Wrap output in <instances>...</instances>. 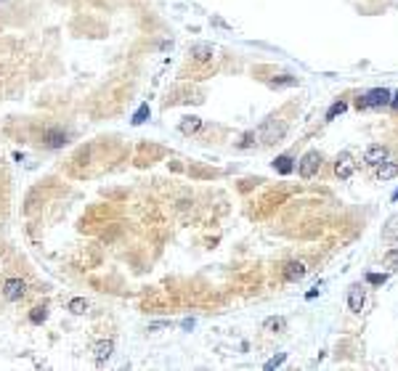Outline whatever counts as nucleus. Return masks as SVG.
Segmentation results:
<instances>
[{"label": "nucleus", "mask_w": 398, "mask_h": 371, "mask_svg": "<svg viewBox=\"0 0 398 371\" xmlns=\"http://www.w3.org/2000/svg\"><path fill=\"white\" fill-rule=\"evenodd\" d=\"M306 276V265H303L300 260H292L284 265V278L287 281H300V278Z\"/></svg>", "instance_id": "nucleus-10"}, {"label": "nucleus", "mask_w": 398, "mask_h": 371, "mask_svg": "<svg viewBox=\"0 0 398 371\" xmlns=\"http://www.w3.org/2000/svg\"><path fill=\"white\" fill-rule=\"evenodd\" d=\"M67 308L72 310L75 316H83V313L88 310V300H85V297H72V300H69V305H67Z\"/></svg>", "instance_id": "nucleus-16"}, {"label": "nucleus", "mask_w": 398, "mask_h": 371, "mask_svg": "<svg viewBox=\"0 0 398 371\" xmlns=\"http://www.w3.org/2000/svg\"><path fill=\"white\" fill-rule=\"evenodd\" d=\"M0 292H3V297L8 300V303H19L21 297L27 294V281L21 276H14V278H6L3 286H0Z\"/></svg>", "instance_id": "nucleus-2"}, {"label": "nucleus", "mask_w": 398, "mask_h": 371, "mask_svg": "<svg viewBox=\"0 0 398 371\" xmlns=\"http://www.w3.org/2000/svg\"><path fill=\"white\" fill-rule=\"evenodd\" d=\"M199 127H202V120H199V117H186L181 122V133L183 135H191V133H199Z\"/></svg>", "instance_id": "nucleus-13"}, {"label": "nucleus", "mask_w": 398, "mask_h": 371, "mask_svg": "<svg viewBox=\"0 0 398 371\" xmlns=\"http://www.w3.org/2000/svg\"><path fill=\"white\" fill-rule=\"evenodd\" d=\"M382 159H388V149H385V146H377V143H374V146H369L367 152H364V162H367V165H374V167H377Z\"/></svg>", "instance_id": "nucleus-9"}, {"label": "nucleus", "mask_w": 398, "mask_h": 371, "mask_svg": "<svg viewBox=\"0 0 398 371\" xmlns=\"http://www.w3.org/2000/svg\"><path fill=\"white\" fill-rule=\"evenodd\" d=\"M112 353H114V340H98L96 345H93V361H96V366L98 368L107 366Z\"/></svg>", "instance_id": "nucleus-5"}, {"label": "nucleus", "mask_w": 398, "mask_h": 371, "mask_svg": "<svg viewBox=\"0 0 398 371\" xmlns=\"http://www.w3.org/2000/svg\"><path fill=\"white\" fill-rule=\"evenodd\" d=\"M69 143V133L64 127H48V130L43 133V146L45 149H64Z\"/></svg>", "instance_id": "nucleus-3"}, {"label": "nucleus", "mask_w": 398, "mask_h": 371, "mask_svg": "<svg viewBox=\"0 0 398 371\" xmlns=\"http://www.w3.org/2000/svg\"><path fill=\"white\" fill-rule=\"evenodd\" d=\"M390 106H393V109H398V90H395V96L390 98Z\"/></svg>", "instance_id": "nucleus-24"}, {"label": "nucleus", "mask_w": 398, "mask_h": 371, "mask_svg": "<svg viewBox=\"0 0 398 371\" xmlns=\"http://www.w3.org/2000/svg\"><path fill=\"white\" fill-rule=\"evenodd\" d=\"M284 361H287V353H279V355H276V358H271V361H268L263 368H266V371H274V368H279V366H282Z\"/></svg>", "instance_id": "nucleus-21"}, {"label": "nucleus", "mask_w": 398, "mask_h": 371, "mask_svg": "<svg viewBox=\"0 0 398 371\" xmlns=\"http://www.w3.org/2000/svg\"><path fill=\"white\" fill-rule=\"evenodd\" d=\"M393 202H398V189L393 191Z\"/></svg>", "instance_id": "nucleus-25"}, {"label": "nucleus", "mask_w": 398, "mask_h": 371, "mask_svg": "<svg viewBox=\"0 0 398 371\" xmlns=\"http://www.w3.org/2000/svg\"><path fill=\"white\" fill-rule=\"evenodd\" d=\"M385 281H388V273H367V284H372V286H380Z\"/></svg>", "instance_id": "nucleus-19"}, {"label": "nucleus", "mask_w": 398, "mask_h": 371, "mask_svg": "<svg viewBox=\"0 0 398 371\" xmlns=\"http://www.w3.org/2000/svg\"><path fill=\"white\" fill-rule=\"evenodd\" d=\"M319 292H321V289H319V286H313L311 292L306 294V300H316V297H319Z\"/></svg>", "instance_id": "nucleus-23"}, {"label": "nucleus", "mask_w": 398, "mask_h": 371, "mask_svg": "<svg viewBox=\"0 0 398 371\" xmlns=\"http://www.w3.org/2000/svg\"><path fill=\"white\" fill-rule=\"evenodd\" d=\"M146 114H149V103H141V109H138L136 117H133V125H141L146 120Z\"/></svg>", "instance_id": "nucleus-22"}, {"label": "nucleus", "mask_w": 398, "mask_h": 371, "mask_svg": "<svg viewBox=\"0 0 398 371\" xmlns=\"http://www.w3.org/2000/svg\"><path fill=\"white\" fill-rule=\"evenodd\" d=\"M390 103V90L388 88H372L367 96L358 98V109H380Z\"/></svg>", "instance_id": "nucleus-1"}, {"label": "nucleus", "mask_w": 398, "mask_h": 371, "mask_svg": "<svg viewBox=\"0 0 398 371\" xmlns=\"http://www.w3.org/2000/svg\"><path fill=\"white\" fill-rule=\"evenodd\" d=\"M395 175H398V165H395V162L382 159L380 165H377V178H380V180H390V178H395Z\"/></svg>", "instance_id": "nucleus-11"}, {"label": "nucleus", "mask_w": 398, "mask_h": 371, "mask_svg": "<svg viewBox=\"0 0 398 371\" xmlns=\"http://www.w3.org/2000/svg\"><path fill=\"white\" fill-rule=\"evenodd\" d=\"M382 263H385V268H395V265H398V249H390V252H385Z\"/></svg>", "instance_id": "nucleus-20"}, {"label": "nucleus", "mask_w": 398, "mask_h": 371, "mask_svg": "<svg viewBox=\"0 0 398 371\" xmlns=\"http://www.w3.org/2000/svg\"><path fill=\"white\" fill-rule=\"evenodd\" d=\"M319 167H321V154H319V152H308L306 157L297 162L300 178H313L316 172H319Z\"/></svg>", "instance_id": "nucleus-4"}, {"label": "nucleus", "mask_w": 398, "mask_h": 371, "mask_svg": "<svg viewBox=\"0 0 398 371\" xmlns=\"http://www.w3.org/2000/svg\"><path fill=\"white\" fill-rule=\"evenodd\" d=\"M189 56L194 61H210V59H213V45H210V43H194L189 48Z\"/></svg>", "instance_id": "nucleus-8"}, {"label": "nucleus", "mask_w": 398, "mask_h": 371, "mask_svg": "<svg viewBox=\"0 0 398 371\" xmlns=\"http://www.w3.org/2000/svg\"><path fill=\"white\" fill-rule=\"evenodd\" d=\"M353 170H356V162L350 159L348 154L337 157V162H335V175L340 178V180H348L350 175H353Z\"/></svg>", "instance_id": "nucleus-7"}, {"label": "nucleus", "mask_w": 398, "mask_h": 371, "mask_svg": "<svg viewBox=\"0 0 398 371\" xmlns=\"http://www.w3.org/2000/svg\"><path fill=\"white\" fill-rule=\"evenodd\" d=\"M274 167L282 172V175H289L292 170H295V165H292V157H287V154H282V157H276V162H274Z\"/></svg>", "instance_id": "nucleus-15"}, {"label": "nucleus", "mask_w": 398, "mask_h": 371, "mask_svg": "<svg viewBox=\"0 0 398 371\" xmlns=\"http://www.w3.org/2000/svg\"><path fill=\"white\" fill-rule=\"evenodd\" d=\"M364 300H367V292H364V286H361V284H353V286L348 289V308L353 310V313H361Z\"/></svg>", "instance_id": "nucleus-6"}, {"label": "nucleus", "mask_w": 398, "mask_h": 371, "mask_svg": "<svg viewBox=\"0 0 398 371\" xmlns=\"http://www.w3.org/2000/svg\"><path fill=\"white\" fill-rule=\"evenodd\" d=\"M45 318H48V308H45V305L32 308V313H29V321H32V323H43Z\"/></svg>", "instance_id": "nucleus-17"}, {"label": "nucleus", "mask_w": 398, "mask_h": 371, "mask_svg": "<svg viewBox=\"0 0 398 371\" xmlns=\"http://www.w3.org/2000/svg\"><path fill=\"white\" fill-rule=\"evenodd\" d=\"M382 236L385 239H398V215L388 217V223L382 226Z\"/></svg>", "instance_id": "nucleus-14"}, {"label": "nucleus", "mask_w": 398, "mask_h": 371, "mask_svg": "<svg viewBox=\"0 0 398 371\" xmlns=\"http://www.w3.org/2000/svg\"><path fill=\"white\" fill-rule=\"evenodd\" d=\"M263 329H266V331H271V334H279V331H284V329H287V318H282V316H271V318H266V321H263Z\"/></svg>", "instance_id": "nucleus-12"}, {"label": "nucleus", "mask_w": 398, "mask_h": 371, "mask_svg": "<svg viewBox=\"0 0 398 371\" xmlns=\"http://www.w3.org/2000/svg\"><path fill=\"white\" fill-rule=\"evenodd\" d=\"M345 109H348V103H345V101H335V103H332V106H329V109H326V120H335V117H337V114H343Z\"/></svg>", "instance_id": "nucleus-18"}]
</instances>
